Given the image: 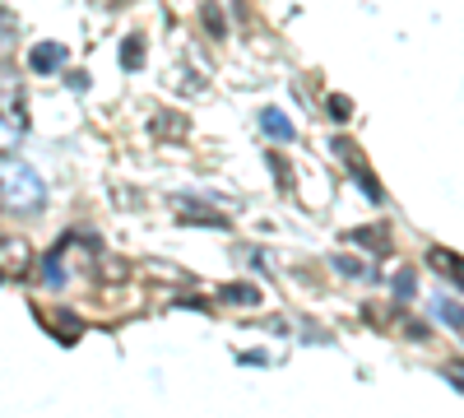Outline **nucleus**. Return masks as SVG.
<instances>
[{"mask_svg":"<svg viewBox=\"0 0 464 418\" xmlns=\"http://www.w3.org/2000/svg\"><path fill=\"white\" fill-rule=\"evenodd\" d=\"M5 200L14 209H33V205H43V181H37V172L28 168H14L10 181H5Z\"/></svg>","mask_w":464,"mask_h":418,"instance_id":"1","label":"nucleus"},{"mask_svg":"<svg viewBox=\"0 0 464 418\" xmlns=\"http://www.w3.org/2000/svg\"><path fill=\"white\" fill-rule=\"evenodd\" d=\"M428 260L437 265V270H441V275H450V279H459V284H464V260H459L455 251H441V247H437V251H432Z\"/></svg>","mask_w":464,"mask_h":418,"instance_id":"8","label":"nucleus"},{"mask_svg":"<svg viewBox=\"0 0 464 418\" xmlns=\"http://www.w3.org/2000/svg\"><path fill=\"white\" fill-rule=\"evenodd\" d=\"M177 214L190 219V223H200V228H227V219H223L218 209L200 205V200H177Z\"/></svg>","mask_w":464,"mask_h":418,"instance_id":"3","label":"nucleus"},{"mask_svg":"<svg viewBox=\"0 0 464 418\" xmlns=\"http://www.w3.org/2000/svg\"><path fill=\"white\" fill-rule=\"evenodd\" d=\"M121 61H126V70H135V65H140V37H130V43H126Z\"/></svg>","mask_w":464,"mask_h":418,"instance_id":"12","label":"nucleus"},{"mask_svg":"<svg viewBox=\"0 0 464 418\" xmlns=\"http://www.w3.org/2000/svg\"><path fill=\"white\" fill-rule=\"evenodd\" d=\"M61 61H65V47H61V43H37V47L28 52V65H33L37 74H52Z\"/></svg>","mask_w":464,"mask_h":418,"instance_id":"4","label":"nucleus"},{"mask_svg":"<svg viewBox=\"0 0 464 418\" xmlns=\"http://www.w3.org/2000/svg\"><path fill=\"white\" fill-rule=\"evenodd\" d=\"M205 24H209V33H223V28H227V24L218 19V10H214V5H205Z\"/></svg>","mask_w":464,"mask_h":418,"instance_id":"13","label":"nucleus"},{"mask_svg":"<svg viewBox=\"0 0 464 418\" xmlns=\"http://www.w3.org/2000/svg\"><path fill=\"white\" fill-rule=\"evenodd\" d=\"M348 112H353V102H348V98H334V93H330V117H334V122H348Z\"/></svg>","mask_w":464,"mask_h":418,"instance_id":"11","label":"nucleus"},{"mask_svg":"<svg viewBox=\"0 0 464 418\" xmlns=\"http://www.w3.org/2000/svg\"><path fill=\"white\" fill-rule=\"evenodd\" d=\"M334 154H339V159H343L348 168H353V172H358V181L367 186V196H372V200H381V186H376V177H372V172H367V168L358 163V149H353V144H343V140H339V144H334Z\"/></svg>","mask_w":464,"mask_h":418,"instance_id":"5","label":"nucleus"},{"mask_svg":"<svg viewBox=\"0 0 464 418\" xmlns=\"http://www.w3.org/2000/svg\"><path fill=\"white\" fill-rule=\"evenodd\" d=\"M260 126L275 135V140H293V126H288V117H284L279 107H265V112H260Z\"/></svg>","mask_w":464,"mask_h":418,"instance_id":"7","label":"nucleus"},{"mask_svg":"<svg viewBox=\"0 0 464 418\" xmlns=\"http://www.w3.org/2000/svg\"><path fill=\"white\" fill-rule=\"evenodd\" d=\"M218 297L232 302V307H256V302H260V288H256V284H223Z\"/></svg>","mask_w":464,"mask_h":418,"instance_id":"6","label":"nucleus"},{"mask_svg":"<svg viewBox=\"0 0 464 418\" xmlns=\"http://www.w3.org/2000/svg\"><path fill=\"white\" fill-rule=\"evenodd\" d=\"M437 321L450 326V330L464 339V307H459V302H446V297H441V302H437Z\"/></svg>","mask_w":464,"mask_h":418,"instance_id":"9","label":"nucleus"},{"mask_svg":"<svg viewBox=\"0 0 464 418\" xmlns=\"http://www.w3.org/2000/svg\"><path fill=\"white\" fill-rule=\"evenodd\" d=\"M395 293H400V297H413V275H409V270L395 279Z\"/></svg>","mask_w":464,"mask_h":418,"instance_id":"14","label":"nucleus"},{"mask_svg":"<svg viewBox=\"0 0 464 418\" xmlns=\"http://www.w3.org/2000/svg\"><path fill=\"white\" fill-rule=\"evenodd\" d=\"M334 265H339V275H348V279H372V275H376V270H367V265L353 260V256H339Z\"/></svg>","mask_w":464,"mask_h":418,"instance_id":"10","label":"nucleus"},{"mask_svg":"<svg viewBox=\"0 0 464 418\" xmlns=\"http://www.w3.org/2000/svg\"><path fill=\"white\" fill-rule=\"evenodd\" d=\"M0 122L10 131H28V112H24V98L14 84H0Z\"/></svg>","mask_w":464,"mask_h":418,"instance_id":"2","label":"nucleus"}]
</instances>
